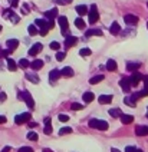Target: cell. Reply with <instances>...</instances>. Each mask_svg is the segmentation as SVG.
Instances as JSON below:
<instances>
[{
    "label": "cell",
    "instance_id": "41",
    "mask_svg": "<svg viewBox=\"0 0 148 152\" xmlns=\"http://www.w3.org/2000/svg\"><path fill=\"white\" fill-rule=\"evenodd\" d=\"M55 27V19H49L47 20V29H53Z\"/></svg>",
    "mask_w": 148,
    "mask_h": 152
},
{
    "label": "cell",
    "instance_id": "20",
    "mask_svg": "<svg viewBox=\"0 0 148 152\" xmlns=\"http://www.w3.org/2000/svg\"><path fill=\"white\" fill-rule=\"evenodd\" d=\"M116 68H118V65H116V62H115V60L109 59V60L107 62V71H109V72H115V71H116Z\"/></svg>",
    "mask_w": 148,
    "mask_h": 152
},
{
    "label": "cell",
    "instance_id": "32",
    "mask_svg": "<svg viewBox=\"0 0 148 152\" xmlns=\"http://www.w3.org/2000/svg\"><path fill=\"white\" fill-rule=\"evenodd\" d=\"M91 53H92V52H91V49H88V47H83V49L79 50V55H81V56H91Z\"/></svg>",
    "mask_w": 148,
    "mask_h": 152
},
{
    "label": "cell",
    "instance_id": "25",
    "mask_svg": "<svg viewBox=\"0 0 148 152\" xmlns=\"http://www.w3.org/2000/svg\"><path fill=\"white\" fill-rule=\"evenodd\" d=\"M35 25H36V27H40V29H47V20H45V19H37Z\"/></svg>",
    "mask_w": 148,
    "mask_h": 152
},
{
    "label": "cell",
    "instance_id": "36",
    "mask_svg": "<svg viewBox=\"0 0 148 152\" xmlns=\"http://www.w3.org/2000/svg\"><path fill=\"white\" fill-rule=\"evenodd\" d=\"M28 139H30V141H37V134L36 132H29V134H28Z\"/></svg>",
    "mask_w": 148,
    "mask_h": 152
},
{
    "label": "cell",
    "instance_id": "59",
    "mask_svg": "<svg viewBox=\"0 0 148 152\" xmlns=\"http://www.w3.org/2000/svg\"><path fill=\"white\" fill-rule=\"evenodd\" d=\"M147 7H148V1H147Z\"/></svg>",
    "mask_w": 148,
    "mask_h": 152
},
{
    "label": "cell",
    "instance_id": "34",
    "mask_svg": "<svg viewBox=\"0 0 148 152\" xmlns=\"http://www.w3.org/2000/svg\"><path fill=\"white\" fill-rule=\"evenodd\" d=\"M26 77H28L30 82H33V83H37V82H39V77H37L35 73H28V75H26Z\"/></svg>",
    "mask_w": 148,
    "mask_h": 152
},
{
    "label": "cell",
    "instance_id": "19",
    "mask_svg": "<svg viewBox=\"0 0 148 152\" xmlns=\"http://www.w3.org/2000/svg\"><path fill=\"white\" fill-rule=\"evenodd\" d=\"M61 75L65 76V77H72V76H74V71H72V68L66 66V68H63V69L61 71Z\"/></svg>",
    "mask_w": 148,
    "mask_h": 152
},
{
    "label": "cell",
    "instance_id": "31",
    "mask_svg": "<svg viewBox=\"0 0 148 152\" xmlns=\"http://www.w3.org/2000/svg\"><path fill=\"white\" fill-rule=\"evenodd\" d=\"M75 26H76L78 29H83V27H85V22H83L81 17H78V19L75 20Z\"/></svg>",
    "mask_w": 148,
    "mask_h": 152
},
{
    "label": "cell",
    "instance_id": "8",
    "mask_svg": "<svg viewBox=\"0 0 148 152\" xmlns=\"http://www.w3.org/2000/svg\"><path fill=\"white\" fill-rule=\"evenodd\" d=\"M42 47H43V46H42V43H35V45L29 49V55H30V56H36L37 53L42 50Z\"/></svg>",
    "mask_w": 148,
    "mask_h": 152
},
{
    "label": "cell",
    "instance_id": "11",
    "mask_svg": "<svg viewBox=\"0 0 148 152\" xmlns=\"http://www.w3.org/2000/svg\"><path fill=\"white\" fill-rule=\"evenodd\" d=\"M61 76H62L61 75V71H58V69L50 71V73H49V80H50V83H53L55 80H58Z\"/></svg>",
    "mask_w": 148,
    "mask_h": 152
},
{
    "label": "cell",
    "instance_id": "58",
    "mask_svg": "<svg viewBox=\"0 0 148 152\" xmlns=\"http://www.w3.org/2000/svg\"><path fill=\"white\" fill-rule=\"evenodd\" d=\"M0 58H1V49H0Z\"/></svg>",
    "mask_w": 148,
    "mask_h": 152
},
{
    "label": "cell",
    "instance_id": "13",
    "mask_svg": "<svg viewBox=\"0 0 148 152\" xmlns=\"http://www.w3.org/2000/svg\"><path fill=\"white\" fill-rule=\"evenodd\" d=\"M76 42H78V39L75 36H66L65 38V47H72L76 45Z\"/></svg>",
    "mask_w": 148,
    "mask_h": 152
},
{
    "label": "cell",
    "instance_id": "22",
    "mask_svg": "<svg viewBox=\"0 0 148 152\" xmlns=\"http://www.w3.org/2000/svg\"><path fill=\"white\" fill-rule=\"evenodd\" d=\"M45 134H46V135H50V134H52V125H50V118H46V119H45Z\"/></svg>",
    "mask_w": 148,
    "mask_h": 152
},
{
    "label": "cell",
    "instance_id": "30",
    "mask_svg": "<svg viewBox=\"0 0 148 152\" xmlns=\"http://www.w3.org/2000/svg\"><path fill=\"white\" fill-rule=\"evenodd\" d=\"M28 32H29V35H32V36H35V35H37V33H39L36 25H30V26L28 27Z\"/></svg>",
    "mask_w": 148,
    "mask_h": 152
},
{
    "label": "cell",
    "instance_id": "43",
    "mask_svg": "<svg viewBox=\"0 0 148 152\" xmlns=\"http://www.w3.org/2000/svg\"><path fill=\"white\" fill-rule=\"evenodd\" d=\"M19 152H33V149H32L30 147H22V148L19 149Z\"/></svg>",
    "mask_w": 148,
    "mask_h": 152
},
{
    "label": "cell",
    "instance_id": "15",
    "mask_svg": "<svg viewBox=\"0 0 148 152\" xmlns=\"http://www.w3.org/2000/svg\"><path fill=\"white\" fill-rule=\"evenodd\" d=\"M121 122L124 123V125H128V123H132V121H134V116L132 115H127V114H122L121 116Z\"/></svg>",
    "mask_w": 148,
    "mask_h": 152
},
{
    "label": "cell",
    "instance_id": "60",
    "mask_svg": "<svg viewBox=\"0 0 148 152\" xmlns=\"http://www.w3.org/2000/svg\"><path fill=\"white\" fill-rule=\"evenodd\" d=\"M147 27H148V23H147Z\"/></svg>",
    "mask_w": 148,
    "mask_h": 152
},
{
    "label": "cell",
    "instance_id": "14",
    "mask_svg": "<svg viewBox=\"0 0 148 152\" xmlns=\"http://www.w3.org/2000/svg\"><path fill=\"white\" fill-rule=\"evenodd\" d=\"M142 79H144V77H142V76L140 75V73H134V75H132L131 77H129L131 86H137V85H138V82H140V80H142Z\"/></svg>",
    "mask_w": 148,
    "mask_h": 152
},
{
    "label": "cell",
    "instance_id": "7",
    "mask_svg": "<svg viewBox=\"0 0 148 152\" xmlns=\"http://www.w3.org/2000/svg\"><path fill=\"white\" fill-rule=\"evenodd\" d=\"M135 134H137L138 136H147L148 135V126H145V125H140V126H137Z\"/></svg>",
    "mask_w": 148,
    "mask_h": 152
},
{
    "label": "cell",
    "instance_id": "39",
    "mask_svg": "<svg viewBox=\"0 0 148 152\" xmlns=\"http://www.w3.org/2000/svg\"><path fill=\"white\" fill-rule=\"evenodd\" d=\"M71 132H72L71 128H62V129L59 131V135H65V134H71Z\"/></svg>",
    "mask_w": 148,
    "mask_h": 152
},
{
    "label": "cell",
    "instance_id": "6",
    "mask_svg": "<svg viewBox=\"0 0 148 152\" xmlns=\"http://www.w3.org/2000/svg\"><path fill=\"white\" fill-rule=\"evenodd\" d=\"M119 86L124 89V92H129V90H131V82H129V77H121V80H119Z\"/></svg>",
    "mask_w": 148,
    "mask_h": 152
},
{
    "label": "cell",
    "instance_id": "50",
    "mask_svg": "<svg viewBox=\"0 0 148 152\" xmlns=\"http://www.w3.org/2000/svg\"><path fill=\"white\" fill-rule=\"evenodd\" d=\"M58 4H66V0H55Z\"/></svg>",
    "mask_w": 148,
    "mask_h": 152
},
{
    "label": "cell",
    "instance_id": "24",
    "mask_svg": "<svg viewBox=\"0 0 148 152\" xmlns=\"http://www.w3.org/2000/svg\"><path fill=\"white\" fill-rule=\"evenodd\" d=\"M94 93L92 92H85L83 93V96H82V99H83V102H86V103H89V102H92L94 101Z\"/></svg>",
    "mask_w": 148,
    "mask_h": 152
},
{
    "label": "cell",
    "instance_id": "48",
    "mask_svg": "<svg viewBox=\"0 0 148 152\" xmlns=\"http://www.w3.org/2000/svg\"><path fill=\"white\" fill-rule=\"evenodd\" d=\"M6 116H3V115H0V123H6Z\"/></svg>",
    "mask_w": 148,
    "mask_h": 152
},
{
    "label": "cell",
    "instance_id": "47",
    "mask_svg": "<svg viewBox=\"0 0 148 152\" xmlns=\"http://www.w3.org/2000/svg\"><path fill=\"white\" fill-rule=\"evenodd\" d=\"M3 101H6V93L0 92V102H3Z\"/></svg>",
    "mask_w": 148,
    "mask_h": 152
},
{
    "label": "cell",
    "instance_id": "16",
    "mask_svg": "<svg viewBox=\"0 0 148 152\" xmlns=\"http://www.w3.org/2000/svg\"><path fill=\"white\" fill-rule=\"evenodd\" d=\"M98 101H99V103H102V105L111 103L112 102V95H101V96L98 98Z\"/></svg>",
    "mask_w": 148,
    "mask_h": 152
},
{
    "label": "cell",
    "instance_id": "26",
    "mask_svg": "<svg viewBox=\"0 0 148 152\" xmlns=\"http://www.w3.org/2000/svg\"><path fill=\"white\" fill-rule=\"evenodd\" d=\"M109 32H111L112 35H118L119 32H121V27H119V25L116 23V22H114L111 25V27H109Z\"/></svg>",
    "mask_w": 148,
    "mask_h": 152
},
{
    "label": "cell",
    "instance_id": "23",
    "mask_svg": "<svg viewBox=\"0 0 148 152\" xmlns=\"http://www.w3.org/2000/svg\"><path fill=\"white\" fill-rule=\"evenodd\" d=\"M7 69H9L10 72H14V71L17 69V65H16V62H14L13 59H9V58H7Z\"/></svg>",
    "mask_w": 148,
    "mask_h": 152
},
{
    "label": "cell",
    "instance_id": "12",
    "mask_svg": "<svg viewBox=\"0 0 148 152\" xmlns=\"http://www.w3.org/2000/svg\"><path fill=\"white\" fill-rule=\"evenodd\" d=\"M124 103H127L128 106L134 108V106L137 105V98H135V95H131V96H127V98L124 99Z\"/></svg>",
    "mask_w": 148,
    "mask_h": 152
},
{
    "label": "cell",
    "instance_id": "18",
    "mask_svg": "<svg viewBox=\"0 0 148 152\" xmlns=\"http://www.w3.org/2000/svg\"><path fill=\"white\" fill-rule=\"evenodd\" d=\"M30 68H32L33 71H39L40 68H43V60H40V59L33 60V62L30 63Z\"/></svg>",
    "mask_w": 148,
    "mask_h": 152
},
{
    "label": "cell",
    "instance_id": "21",
    "mask_svg": "<svg viewBox=\"0 0 148 152\" xmlns=\"http://www.w3.org/2000/svg\"><path fill=\"white\" fill-rule=\"evenodd\" d=\"M85 35H86V38H89V36H102V30L101 29H91Z\"/></svg>",
    "mask_w": 148,
    "mask_h": 152
},
{
    "label": "cell",
    "instance_id": "51",
    "mask_svg": "<svg viewBox=\"0 0 148 152\" xmlns=\"http://www.w3.org/2000/svg\"><path fill=\"white\" fill-rule=\"evenodd\" d=\"M10 149H12L10 147H4V148L1 149V152H10Z\"/></svg>",
    "mask_w": 148,
    "mask_h": 152
},
{
    "label": "cell",
    "instance_id": "54",
    "mask_svg": "<svg viewBox=\"0 0 148 152\" xmlns=\"http://www.w3.org/2000/svg\"><path fill=\"white\" fill-rule=\"evenodd\" d=\"M111 152H119V151H118L116 148H112V149H111Z\"/></svg>",
    "mask_w": 148,
    "mask_h": 152
},
{
    "label": "cell",
    "instance_id": "1",
    "mask_svg": "<svg viewBox=\"0 0 148 152\" xmlns=\"http://www.w3.org/2000/svg\"><path fill=\"white\" fill-rule=\"evenodd\" d=\"M89 126L94 129H101V131H107L108 129V122L101 121V119H91L89 121Z\"/></svg>",
    "mask_w": 148,
    "mask_h": 152
},
{
    "label": "cell",
    "instance_id": "2",
    "mask_svg": "<svg viewBox=\"0 0 148 152\" xmlns=\"http://www.w3.org/2000/svg\"><path fill=\"white\" fill-rule=\"evenodd\" d=\"M19 98L20 99H23L25 102H26V105L29 106V108H35V101H33V98H32V95L28 92V90H22L20 93H19Z\"/></svg>",
    "mask_w": 148,
    "mask_h": 152
},
{
    "label": "cell",
    "instance_id": "3",
    "mask_svg": "<svg viewBox=\"0 0 148 152\" xmlns=\"http://www.w3.org/2000/svg\"><path fill=\"white\" fill-rule=\"evenodd\" d=\"M98 19H99V13H98V10H96V6L92 4V6H91V10H89V23L94 25V23L98 22Z\"/></svg>",
    "mask_w": 148,
    "mask_h": 152
},
{
    "label": "cell",
    "instance_id": "17",
    "mask_svg": "<svg viewBox=\"0 0 148 152\" xmlns=\"http://www.w3.org/2000/svg\"><path fill=\"white\" fill-rule=\"evenodd\" d=\"M45 17L49 20V19H55V17H58V9L55 7V9H50V10H47L46 13H45Z\"/></svg>",
    "mask_w": 148,
    "mask_h": 152
},
{
    "label": "cell",
    "instance_id": "57",
    "mask_svg": "<svg viewBox=\"0 0 148 152\" xmlns=\"http://www.w3.org/2000/svg\"><path fill=\"white\" fill-rule=\"evenodd\" d=\"M71 1H72V0H66V3H71Z\"/></svg>",
    "mask_w": 148,
    "mask_h": 152
},
{
    "label": "cell",
    "instance_id": "49",
    "mask_svg": "<svg viewBox=\"0 0 148 152\" xmlns=\"http://www.w3.org/2000/svg\"><path fill=\"white\" fill-rule=\"evenodd\" d=\"M134 149H135L134 147H127V148H125V152H134Z\"/></svg>",
    "mask_w": 148,
    "mask_h": 152
},
{
    "label": "cell",
    "instance_id": "33",
    "mask_svg": "<svg viewBox=\"0 0 148 152\" xmlns=\"http://www.w3.org/2000/svg\"><path fill=\"white\" fill-rule=\"evenodd\" d=\"M19 66H20V68H30V62H29L28 59H20Z\"/></svg>",
    "mask_w": 148,
    "mask_h": 152
},
{
    "label": "cell",
    "instance_id": "52",
    "mask_svg": "<svg viewBox=\"0 0 148 152\" xmlns=\"http://www.w3.org/2000/svg\"><path fill=\"white\" fill-rule=\"evenodd\" d=\"M144 85H145V89H148V77H144Z\"/></svg>",
    "mask_w": 148,
    "mask_h": 152
},
{
    "label": "cell",
    "instance_id": "38",
    "mask_svg": "<svg viewBox=\"0 0 148 152\" xmlns=\"http://www.w3.org/2000/svg\"><path fill=\"white\" fill-rule=\"evenodd\" d=\"M59 47H61V45H59L58 42H52V43H50V49H52V50H59Z\"/></svg>",
    "mask_w": 148,
    "mask_h": 152
},
{
    "label": "cell",
    "instance_id": "9",
    "mask_svg": "<svg viewBox=\"0 0 148 152\" xmlns=\"http://www.w3.org/2000/svg\"><path fill=\"white\" fill-rule=\"evenodd\" d=\"M58 23H59V26L62 27V30H68V26H69V23H68V19H66V16H59V17H58Z\"/></svg>",
    "mask_w": 148,
    "mask_h": 152
},
{
    "label": "cell",
    "instance_id": "5",
    "mask_svg": "<svg viewBox=\"0 0 148 152\" xmlns=\"http://www.w3.org/2000/svg\"><path fill=\"white\" fill-rule=\"evenodd\" d=\"M124 20H125V23L127 25H129V26H134V25H137L138 23V16H135V14H125V17H124Z\"/></svg>",
    "mask_w": 148,
    "mask_h": 152
},
{
    "label": "cell",
    "instance_id": "4",
    "mask_svg": "<svg viewBox=\"0 0 148 152\" xmlns=\"http://www.w3.org/2000/svg\"><path fill=\"white\" fill-rule=\"evenodd\" d=\"M30 118H32V115L29 114V112H25V114L16 115V116H14V122H16L17 125H22V123H25V122H29Z\"/></svg>",
    "mask_w": 148,
    "mask_h": 152
},
{
    "label": "cell",
    "instance_id": "53",
    "mask_svg": "<svg viewBox=\"0 0 148 152\" xmlns=\"http://www.w3.org/2000/svg\"><path fill=\"white\" fill-rule=\"evenodd\" d=\"M29 126H30V128H35V126H36V122H29Z\"/></svg>",
    "mask_w": 148,
    "mask_h": 152
},
{
    "label": "cell",
    "instance_id": "44",
    "mask_svg": "<svg viewBox=\"0 0 148 152\" xmlns=\"http://www.w3.org/2000/svg\"><path fill=\"white\" fill-rule=\"evenodd\" d=\"M47 30H49V29H40V30H39V35H40V36H46V35H47Z\"/></svg>",
    "mask_w": 148,
    "mask_h": 152
},
{
    "label": "cell",
    "instance_id": "55",
    "mask_svg": "<svg viewBox=\"0 0 148 152\" xmlns=\"http://www.w3.org/2000/svg\"><path fill=\"white\" fill-rule=\"evenodd\" d=\"M134 152H142V151H141V149H137V148H135V149H134Z\"/></svg>",
    "mask_w": 148,
    "mask_h": 152
},
{
    "label": "cell",
    "instance_id": "37",
    "mask_svg": "<svg viewBox=\"0 0 148 152\" xmlns=\"http://www.w3.org/2000/svg\"><path fill=\"white\" fill-rule=\"evenodd\" d=\"M58 119H59L61 122H68V121H69V116L65 115V114H61L59 116H58Z\"/></svg>",
    "mask_w": 148,
    "mask_h": 152
},
{
    "label": "cell",
    "instance_id": "56",
    "mask_svg": "<svg viewBox=\"0 0 148 152\" xmlns=\"http://www.w3.org/2000/svg\"><path fill=\"white\" fill-rule=\"evenodd\" d=\"M43 152H49V149H43Z\"/></svg>",
    "mask_w": 148,
    "mask_h": 152
},
{
    "label": "cell",
    "instance_id": "45",
    "mask_svg": "<svg viewBox=\"0 0 148 152\" xmlns=\"http://www.w3.org/2000/svg\"><path fill=\"white\" fill-rule=\"evenodd\" d=\"M9 53H10V50H9V49L1 50V56H3V58H7V56H9Z\"/></svg>",
    "mask_w": 148,
    "mask_h": 152
},
{
    "label": "cell",
    "instance_id": "29",
    "mask_svg": "<svg viewBox=\"0 0 148 152\" xmlns=\"http://www.w3.org/2000/svg\"><path fill=\"white\" fill-rule=\"evenodd\" d=\"M101 80H104V75H98V76H94L91 80H89V83L91 85H96V83H99Z\"/></svg>",
    "mask_w": 148,
    "mask_h": 152
},
{
    "label": "cell",
    "instance_id": "42",
    "mask_svg": "<svg viewBox=\"0 0 148 152\" xmlns=\"http://www.w3.org/2000/svg\"><path fill=\"white\" fill-rule=\"evenodd\" d=\"M56 59H58L59 62H62V60L65 59V53H63V52H59V53L56 55Z\"/></svg>",
    "mask_w": 148,
    "mask_h": 152
},
{
    "label": "cell",
    "instance_id": "35",
    "mask_svg": "<svg viewBox=\"0 0 148 152\" xmlns=\"http://www.w3.org/2000/svg\"><path fill=\"white\" fill-rule=\"evenodd\" d=\"M109 115H111L112 118H118V116L122 115V112H121L119 109H111V111H109Z\"/></svg>",
    "mask_w": 148,
    "mask_h": 152
},
{
    "label": "cell",
    "instance_id": "40",
    "mask_svg": "<svg viewBox=\"0 0 148 152\" xmlns=\"http://www.w3.org/2000/svg\"><path fill=\"white\" fill-rule=\"evenodd\" d=\"M71 108H72V111H81L83 106H82V105H79V103H72V105H71Z\"/></svg>",
    "mask_w": 148,
    "mask_h": 152
},
{
    "label": "cell",
    "instance_id": "46",
    "mask_svg": "<svg viewBox=\"0 0 148 152\" xmlns=\"http://www.w3.org/2000/svg\"><path fill=\"white\" fill-rule=\"evenodd\" d=\"M10 4H12V7H17L19 6V0H10Z\"/></svg>",
    "mask_w": 148,
    "mask_h": 152
},
{
    "label": "cell",
    "instance_id": "28",
    "mask_svg": "<svg viewBox=\"0 0 148 152\" xmlns=\"http://www.w3.org/2000/svg\"><path fill=\"white\" fill-rule=\"evenodd\" d=\"M140 66H141L140 63H134V62H129V63L127 65V69H128V71H131V72H135V71H137Z\"/></svg>",
    "mask_w": 148,
    "mask_h": 152
},
{
    "label": "cell",
    "instance_id": "27",
    "mask_svg": "<svg viewBox=\"0 0 148 152\" xmlns=\"http://www.w3.org/2000/svg\"><path fill=\"white\" fill-rule=\"evenodd\" d=\"M76 12L81 14V16H83V14H86L88 13V7L85 6V4H81V6H76Z\"/></svg>",
    "mask_w": 148,
    "mask_h": 152
},
{
    "label": "cell",
    "instance_id": "10",
    "mask_svg": "<svg viewBox=\"0 0 148 152\" xmlns=\"http://www.w3.org/2000/svg\"><path fill=\"white\" fill-rule=\"evenodd\" d=\"M6 46H7V49L12 52V50H14V49L19 46V40H17V39H9V40L6 42Z\"/></svg>",
    "mask_w": 148,
    "mask_h": 152
}]
</instances>
